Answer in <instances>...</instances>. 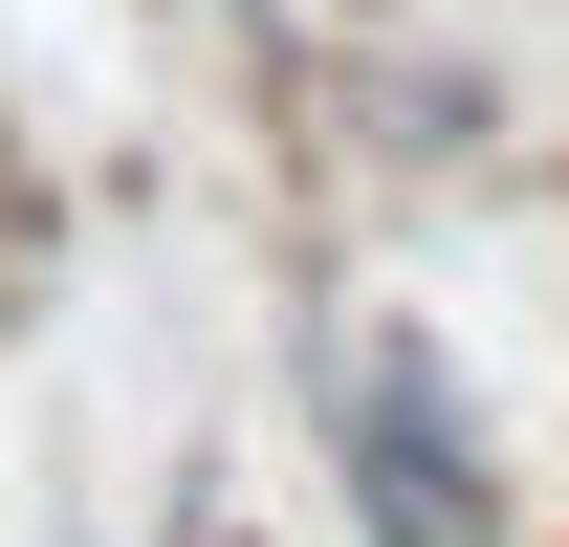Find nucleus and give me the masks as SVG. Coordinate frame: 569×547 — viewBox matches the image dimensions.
<instances>
[{
  "label": "nucleus",
  "mask_w": 569,
  "mask_h": 547,
  "mask_svg": "<svg viewBox=\"0 0 569 547\" xmlns=\"http://www.w3.org/2000/svg\"><path fill=\"white\" fill-rule=\"evenodd\" d=\"M176 547H241V526H219V504H176Z\"/></svg>",
  "instance_id": "obj_2"
},
{
  "label": "nucleus",
  "mask_w": 569,
  "mask_h": 547,
  "mask_svg": "<svg viewBox=\"0 0 569 547\" xmlns=\"http://www.w3.org/2000/svg\"><path fill=\"white\" fill-rule=\"evenodd\" d=\"M329 416H351V481H372V547H482V438H460V395H438L417 329H351L329 350Z\"/></svg>",
  "instance_id": "obj_1"
}]
</instances>
